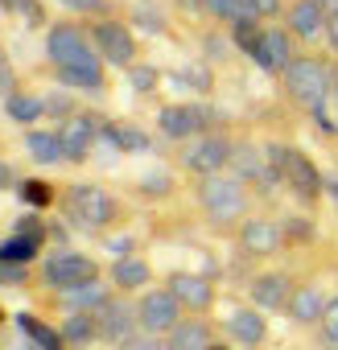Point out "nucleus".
Listing matches in <instances>:
<instances>
[{
  "label": "nucleus",
  "instance_id": "nucleus-36",
  "mask_svg": "<svg viewBox=\"0 0 338 350\" xmlns=\"http://www.w3.org/2000/svg\"><path fill=\"white\" fill-rule=\"evenodd\" d=\"M34 276H29V268L25 264H5L0 260V288H25Z\"/></svg>",
  "mask_w": 338,
  "mask_h": 350
},
{
  "label": "nucleus",
  "instance_id": "nucleus-15",
  "mask_svg": "<svg viewBox=\"0 0 338 350\" xmlns=\"http://www.w3.org/2000/svg\"><path fill=\"white\" fill-rule=\"evenodd\" d=\"M165 288L178 297V305L190 313V317H207L215 309V280L211 276H198V272H174L165 280Z\"/></svg>",
  "mask_w": 338,
  "mask_h": 350
},
{
  "label": "nucleus",
  "instance_id": "nucleus-47",
  "mask_svg": "<svg viewBox=\"0 0 338 350\" xmlns=\"http://www.w3.org/2000/svg\"><path fill=\"white\" fill-rule=\"evenodd\" d=\"M13 350H38V346H34V342H25V338H21V342H17V346H13Z\"/></svg>",
  "mask_w": 338,
  "mask_h": 350
},
{
  "label": "nucleus",
  "instance_id": "nucleus-39",
  "mask_svg": "<svg viewBox=\"0 0 338 350\" xmlns=\"http://www.w3.org/2000/svg\"><path fill=\"white\" fill-rule=\"evenodd\" d=\"M120 350H165V338H157V334H136V338H128Z\"/></svg>",
  "mask_w": 338,
  "mask_h": 350
},
{
  "label": "nucleus",
  "instance_id": "nucleus-51",
  "mask_svg": "<svg viewBox=\"0 0 338 350\" xmlns=\"http://www.w3.org/2000/svg\"><path fill=\"white\" fill-rule=\"evenodd\" d=\"M334 95H338V75H334Z\"/></svg>",
  "mask_w": 338,
  "mask_h": 350
},
{
  "label": "nucleus",
  "instance_id": "nucleus-25",
  "mask_svg": "<svg viewBox=\"0 0 338 350\" xmlns=\"http://www.w3.org/2000/svg\"><path fill=\"white\" fill-rule=\"evenodd\" d=\"M112 293H116L112 280L99 276V280H87V284H79V288H70V293H58V305H62L66 313H99Z\"/></svg>",
  "mask_w": 338,
  "mask_h": 350
},
{
  "label": "nucleus",
  "instance_id": "nucleus-46",
  "mask_svg": "<svg viewBox=\"0 0 338 350\" xmlns=\"http://www.w3.org/2000/svg\"><path fill=\"white\" fill-rule=\"evenodd\" d=\"M317 5H322L326 13H338V0H317Z\"/></svg>",
  "mask_w": 338,
  "mask_h": 350
},
{
  "label": "nucleus",
  "instance_id": "nucleus-22",
  "mask_svg": "<svg viewBox=\"0 0 338 350\" xmlns=\"http://www.w3.org/2000/svg\"><path fill=\"white\" fill-rule=\"evenodd\" d=\"M99 140H103V144H112V152H128V157H136V152H148V148H153L148 132H144L140 124H132V120H103Z\"/></svg>",
  "mask_w": 338,
  "mask_h": 350
},
{
  "label": "nucleus",
  "instance_id": "nucleus-40",
  "mask_svg": "<svg viewBox=\"0 0 338 350\" xmlns=\"http://www.w3.org/2000/svg\"><path fill=\"white\" fill-rule=\"evenodd\" d=\"M136 25L148 29V33H165V21H161V13H153V9H136Z\"/></svg>",
  "mask_w": 338,
  "mask_h": 350
},
{
  "label": "nucleus",
  "instance_id": "nucleus-10",
  "mask_svg": "<svg viewBox=\"0 0 338 350\" xmlns=\"http://www.w3.org/2000/svg\"><path fill=\"white\" fill-rule=\"evenodd\" d=\"M136 317H140V334L165 338L169 329L186 317V309L178 305V297L169 293L165 284H153V288H144V293L136 297Z\"/></svg>",
  "mask_w": 338,
  "mask_h": 350
},
{
  "label": "nucleus",
  "instance_id": "nucleus-7",
  "mask_svg": "<svg viewBox=\"0 0 338 350\" xmlns=\"http://www.w3.org/2000/svg\"><path fill=\"white\" fill-rule=\"evenodd\" d=\"M87 29H91V42H95V50H99L103 66L132 70V66L140 62V46H136V33H132L128 21H120V17H99V21H91Z\"/></svg>",
  "mask_w": 338,
  "mask_h": 350
},
{
  "label": "nucleus",
  "instance_id": "nucleus-37",
  "mask_svg": "<svg viewBox=\"0 0 338 350\" xmlns=\"http://www.w3.org/2000/svg\"><path fill=\"white\" fill-rule=\"evenodd\" d=\"M128 79H132V87L140 91V95H148V91H157V66H148V62H136L132 70H128Z\"/></svg>",
  "mask_w": 338,
  "mask_h": 350
},
{
  "label": "nucleus",
  "instance_id": "nucleus-16",
  "mask_svg": "<svg viewBox=\"0 0 338 350\" xmlns=\"http://www.w3.org/2000/svg\"><path fill=\"white\" fill-rule=\"evenodd\" d=\"M231 173H235L244 186H256L260 194H272V190L281 186V182H276V169H272V161H268V152L256 148V144H235Z\"/></svg>",
  "mask_w": 338,
  "mask_h": 350
},
{
  "label": "nucleus",
  "instance_id": "nucleus-44",
  "mask_svg": "<svg viewBox=\"0 0 338 350\" xmlns=\"http://www.w3.org/2000/svg\"><path fill=\"white\" fill-rule=\"evenodd\" d=\"M227 50H231V46H227L223 38H207V58H227Z\"/></svg>",
  "mask_w": 338,
  "mask_h": 350
},
{
  "label": "nucleus",
  "instance_id": "nucleus-38",
  "mask_svg": "<svg viewBox=\"0 0 338 350\" xmlns=\"http://www.w3.org/2000/svg\"><path fill=\"white\" fill-rule=\"evenodd\" d=\"M317 329H322V338H326V342H334V346H338V297H330V301H326V313H322Z\"/></svg>",
  "mask_w": 338,
  "mask_h": 350
},
{
  "label": "nucleus",
  "instance_id": "nucleus-12",
  "mask_svg": "<svg viewBox=\"0 0 338 350\" xmlns=\"http://www.w3.org/2000/svg\"><path fill=\"white\" fill-rule=\"evenodd\" d=\"M99 317V342H107V346H124L128 338H136L140 334V317H136V297H124V293H112L107 301H103V309L95 313Z\"/></svg>",
  "mask_w": 338,
  "mask_h": 350
},
{
  "label": "nucleus",
  "instance_id": "nucleus-48",
  "mask_svg": "<svg viewBox=\"0 0 338 350\" xmlns=\"http://www.w3.org/2000/svg\"><path fill=\"white\" fill-rule=\"evenodd\" d=\"M5 321H9V313H5V305H0V329H5Z\"/></svg>",
  "mask_w": 338,
  "mask_h": 350
},
{
  "label": "nucleus",
  "instance_id": "nucleus-17",
  "mask_svg": "<svg viewBox=\"0 0 338 350\" xmlns=\"http://www.w3.org/2000/svg\"><path fill=\"white\" fill-rule=\"evenodd\" d=\"M293 276L289 272H260V276H252L248 280V297H252V305L256 309H264V313H276V309H285L289 305V297H293Z\"/></svg>",
  "mask_w": 338,
  "mask_h": 350
},
{
  "label": "nucleus",
  "instance_id": "nucleus-9",
  "mask_svg": "<svg viewBox=\"0 0 338 350\" xmlns=\"http://www.w3.org/2000/svg\"><path fill=\"white\" fill-rule=\"evenodd\" d=\"M211 124H215V107H207V103H165L157 111V132L165 140H178V144L215 132Z\"/></svg>",
  "mask_w": 338,
  "mask_h": 350
},
{
  "label": "nucleus",
  "instance_id": "nucleus-33",
  "mask_svg": "<svg viewBox=\"0 0 338 350\" xmlns=\"http://www.w3.org/2000/svg\"><path fill=\"white\" fill-rule=\"evenodd\" d=\"M75 111H83V107L75 103V91H70V87H58L54 95H46V116H54V120H70Z\"/></svg>",
  "mask_w": 338,
  "mask_h": 350
},
{
  "label": "nucleus",
  "instance_id": "nucleus-20",
  "mask_svg": "<svg viewBox=\"0 0 338 350\" xmlns=\"http://www.w3.org/2000/svg\"><path fill=\"white\" fill-rule=\"evenodd\" d=\"M326 17L330 13L317 5V0H293L289 13H285V29L293 38H301V42H317V38H326Z\"/></svg>",
  "mask_w": 338,
  "mask_h": 350
},
{
  "label": "nucleus",
  "instance_id": "nucleus-32",
  "mask_svg": "<svg viewBox=\"0 0 338 350\" xmlns=\"http://www.w3.org/2000/svg\"><path fill=\"white\" fill-rule=\"evenodd\" d=\"M0 13H9V17H25L29 25H46L42 0H0Z\"/></svg>",
  "mask_w": 338,
  "mask_h": 350
},
{
  "label": "nucleus",
  "instance_id": "nucleus-29",
  "mask_svg": "<svg viewBox=\"0 0 338 350\" xmlns=\"http://www.w3.org/2000/svg\"><path fill=\"white\" fill-rule=\"evenodd\" d=\"M203 13L211 21H223V25H244V21H260L252 0H203Z\"/></svg>",
  "mask_w": 338,
  "mask_h": 350
},
{
  "label": "nucleus",
  "instance_id": "nucleus-24",
  "mask_svg": "<svg viewBox=\"0 0 338 350\" xmlns=\"http://www.w3.org/2000/svg\"><path fill=\"white\" fill-rule=\"evenodd\" d=\"M13 325H17V329H21V338H25V342H34L38 350H66V342H62V329H58L54 321L38 317L34 309H21V313H13Z\"/></svg>",
  "mask_w": 338,
  "mask_h": 350
},
{
  "label": "nucleus",
  "instance_id": "nucleus-43",
  "mask_svg": "<svg viewBox=\"0 0 338 350\" xmlns=\"http://www.w3.org/2000/svg\"><path fill=\"white\" fill-rule=\"evenodd\" d=\"M252 9H256V17H276L281 0H252Z\"/></svg>",
  "mask_w": 338,
  "mask_h": 350
},
{
  "label": "nucleus",
  "instance_id": "nucleus-19",
  "mask_svg": "<svg viewBox=\"0 0 338 350\" xmlns=\"http://www.w3.org/2000/svg\"><path fill=\"white\" fill-rule=\"evenodd\" d=\"M223 329H227V338H231L235 346L256 350V346L268 338V317H264V309L248 305V309H235L231 317H223Z\"/></svg>",
  "mask_w": 338,
  "mask_h": 350
},
{
  "label": "nucleus",
  "instance_id": "nucleus-35",
  "mask_svg": "<svg viewBox=\"0 0 338 350\" xmlns=\"http://www.w3.org/2000/svg\"><path fill=\"white\" fill-rule=\"evenodd\" d=\"M136 186H140L144 198H165L169 190H174V178H169V173H148V178H140Z\"/></svg>",
  "mask_w": 338,
  "mask_h": 350
},
{
  "label": "nucleus",
  "instance_id": "nucleus-8",
  "mask_svg": "<svg viewBox=\"0 0 338 350\" xmlns=\"http://www.w3.org/2000/svg\"><path fill=\"white\" fill-rule=\"evenodd\" d=\"M231 157H235V140L227 132H207V136L186 140L182 169L194 173V178H215V173H227L231 169Z\"/></svg>",
  "mask_w": 338,
  "mask_h": 350
},
{
  "label": "nucleus",
  "instance_id": "nucleus-5",
  "mask_svg": "<svg viewBox=\"0 0 338 350\" xmlns=\"http://www.w3.org/2000/svg\"><path fill=\"white\" fill-rule=\"evenodd\" d=\"M264 152H268V161H272V169H276V182H281L293 198L317 202V198L326 194V182H322L317 165H313L301 148H293V144H264Z\"/></svg>",
  "mask_w": 338,
  "mask_h": 350
},
{
  "label": "nucleus",
  "instance_id": "nucleus-3",
  "mask_svg": "<svg viewBox=\"0 0 338 350\" xmlns=\"http://www.w3.org/2000/svg\"><path fill=\"white\" fill-rule=\"evenodd\" d=\"M281 83H285V95H289L297 107H305L309 116H322V111H326V99H330V91H334L330 62H322V58H313V54H297V58L285 66Z\"/></svg>",
  "mask_w": 338,
  "mask_h": 350
},
{
  "label": "nucleus",
  "instance_id": "nucleus-34",
  "mask_svg": "<svg viewBox=\"0 0 338 350\" xmlns=\"http://www.w3.org/2000/svg\"><path fill=\"white\" fill-rule=\"evenodd\" d=\"M62 5L79 17V21H99V17H116L112 0H62Z\"/></svg>",
  "mask_w": 338,
  "mask_h": 350
},
{
  "label": "nucleus",
  "instance_id": "nucleus-50",
  "mask_svg": "<svg viewBox=\"0 0 338 350\" xmlns=\"http://www.w3.org/2000/svg\"><path fill=\"white\" fill-rule=\"evenodd\" d=\"M211 350H231V346H223V342H215V346H211Z\"/></svg>",
  "mask_w": 338,
  "mask_h": 350
},
{
  "label": "nucleus",
  "instance_id": "nucleus-13",
  "mask_svg": "<svg viewBox=\"0 0 338 350\" xmlns=\"http://www.w3.org/2000/svg\"><path fill=\"white\" fill-rule=\"evenodd\" d=\"M248 58H252L264 75H285V66L297 58V54H293V33L281 29V25H260V38H256V46H252Z\"/></svg>",
  "mask_w": 338,
  "mask_h": 350
},
{
  "label": "nucleus",
  "instance_id": "nucleus-26",
  "mask_svg": "<svg viewBox=\"0 0 338 350\" xmlns=\"http://www.w3.org/2000/svg\"><path fill=\"white\" fill-rule=\"evenodd\" d=\"M58 329H62L66 350H91L99 342V317L95 313H66L58 321Z\"/></svg>",
  "mask_w": 338,
  "mask_h": 350
},
{
  "label": "nucleus",
  "instance_id": "nucleus-4",
  "mask_svg": "<svg viewBox=\"0 0 338 350\" xmlns=\"http://www.w3.org/2000/svg\"><path fill=\"white\" fill-rule=\"evenodd\" d=\"M198 206L207 215L211 227L219 231H239V223L248 219V186L235 178V173H215V178H203L198 186Z\"/></svg>",
  "mask_w": 338,
  "mask_h": 350
},
{
  "label": "nucleus",
  "instance_id": "nucleus-28",
  "mask_svg": "<svg viewBox=\"0 0 338 350\" xmlns=\"http://www.w3.org/2000/svg\"><path fill=\"white\" fill-rule=\"evenodd\" d=\"M5 116L21 128H34L38 120H46V99L42 95H29V91H17L5 99Z\"/></svg>",
  "mask_w": 338,
  "mask_h": 350
},
{
  "label": "nucleus",
  "instance_id": "nucleus-41",
  "mask_svg": "<svg viewBox=\"0 0 338 350\" xmlns=\"http://www.w3.org/2000/svg\"><path fill=\"white\" fill-rule=\"evenodd\" d=\"M132 247H136V243H132V239H128V235H120V239H107V252H112V256H116V260H124V256H136V252H132Z\"/></svg>",
  "mask_w": 338,
  "mask_h": 350
},
{
  "label": "nucleus",
  "instance_id": "nucleus-14",
  "mask_svg": "<svg viewBox=\"0 0 338 350\" xmlns=\"http://www.w3.org/2000/svg\"><path fill=\"white\" fill-rule=\"evenodd\" d=\"M235 239H239V252H244V256L268 260V256H276V252L285 247V227H281L276 219L252 215V219H244V223H239Z\"/></svg>",
  "mask_w": 338,
  "mask_h": 350
},
{
  "label": "nucleus",
  "instance_id": "nucleus-23",
  "mask_svg": "<svg viewBox=\"0 0 338 350\" xmlns=\"http://www.w3.org/2000/svg\"><path fill=\"white\" fill-rule=\"evenodd\" d=\"M326 301L330 297L322 293V284H297L293 297H289V305H285V313H289L293 325H317L322 313H326Z\"/></svg>",
  "mask_w": 338,
  "mask_h": 350
},
{
  "label": "nucleus",
  "instance_id": "nucleus-42",
  "mask_svg": "<svg viewBox=\"0 0 338 350\" xmlns=\"http://www.w3.org/2000/svg\"><path fill=\"white\" fill-rule=\"evenodd\" d=\"M21 186V178H17V169L13 165H5L0 161V190H17Z\"/></svg>",
  "mask_w": 338,
  "mask_h": 350
},
{
  "label": "nucleus",
  "instance_id": "nucleus-45",
  "mask_svg": "<svg viewBox=\"0 0 338 350\" xmlns=\"http://www.w3.org/2000/svg\"><path fill=\"white\" fill-rule=\"evenodd\" d=\"M326 42H330V50L338 54V13H330V17H326Z\"/></svg>",
  "mask_w": 338,
  "mask_h": 350
},
{
  "label": "nucleus",
  "instance_id": "nucleus-30",
  "mask_svg": "<svg viewBox=\"0 0 338 350\" xmlns=\"http://www.w3.org/2000/svg\"><path fill=\"white\" fill-rule=\"evenodd\" d=\"M46 252V243H38V239H29V235H9V239H0V260L5 264H25V268H34L38 264V256Z\"/></svg>",
  "mask_w": 338,
  "mask_h": 350
},
{
  "label": "nucleus",
  "instance_id": "nucleus-11",
  "mask_svg": "<svg viewBox=\"0 0 338 350\" xmlns=\"http://www.w3.org/2000/svg\"><path fill=\"white\" fill-rule=\"evenodd\" d=\"M103 120H107V116H99V111H75L70 120H62V124H58L62 157H66L70 165H83V161L95 152L99 132H103Z\"/></svg>",
  "mask_w": 338,
  "mask_h": 350
},
{
  "label": "nucleus",
  "instance_id": "nucleus-6",
  "mask_svg": "<svg viewBox=\"0 0 338 350\" xmlns=\"http://www.w3.org/2000/svg\"><path fill=\"white\" fill-rule=\"evenodd\" d=\"M99 276H103L99 260L87 256V252H75V247L50 252V256L42 260V268H38L42 288H50L54 297H58V293H70V288H79V284H87V280H99Z\"/></svg>",
  "mask_w": 338,
  "mask_h": 350
},
{
  "label": "nucleus",
  "instance_id": "nucleus-21",
  "mask_svg": "<svg viewBox=\"0 0 338 350\" xmlns=\"http://www.w3.org/2000/svg\"><path fill=\"white\" fill-rule=\"evenodd\" d=\"M215 346V325L207 317H182L174 329L165 334V350H211Z\"/></svg>",
  "mask_w": 338,
  "mask_h": 350
},
{
  "label": "nucleus",
  "instance_id": "nucleus-27",
  "mask_svg": "<svg viewBox=\"0 0 338 350\" xmlns=\"http://www.w3.org/2000/svg\"><path fill=\"white\" fill-rule=\"evenodd\" d=\"M25 152H29V161H38V165H62L66 157H62V140H58V128H29L25 132Z\"/></svg>",
  "mask_w": 338,
  "mask_h": 350
},
{
  "label": "nucleus",
  "instance_id": "nucleus-1",
  "mask_svg": "<svg viewBox=\"0 0 338 350\" xmlns=\"http://www.w3.org/2000/svg\"><path fill=\"white\" fill-rule=\"evenodd\" d=\"M46 62H50L54 79L62 87H70L75 95L99 99L107 91V66L91 42V29L79 21H54L46 29Z\"/></svg>",
  "mask_w": 338,
  "mask_h": 350
},
{
  "label": "nucleus",
  "instance_id": "nucleus-18",
  "mask_svg": "<svg viewBox=\"0 0 338 350\" xmlns=\"http://www.w3.org/2000/svg\"><path fill=\"white\" fill-rule=\"evenodd\" d=\"M112 288L124 293V297H140L144 288H153V264L144 256H124V260H112V272H107Z\"/></svg>",
  "mask_w": 338,
  "mask_h": 350
},
{
  "label": "nucleus",
  "instance_id": "nucleus-49",
  "mask_svg": "<svg viewBox=\"0 0 338 350\" xmlns=\"http://www.w3.org/2000/svg\"><path fill=\"white\" fill-rule=\"evenodd\" d=\"M0 66H9V58H5V46H0Z\"/></svg>",
  "mask_w": 338,
  "mask_h": 350
},
{
  "label": "nucleus",
  "instance_id": "nucleus-2",
  "mask_svg": "<svg viewBox=\"0 0 338 350\" xmlns=\"http://www.w3.org/2000/svg\"><path fill=\"white\" fill-rule=\"evenodd\" d=\"M58 211L75 231H87V235H103V231H112L120 223L116 194L95 186V182H70L62 190V198H58Z\"/></svg>",
  "mask_w": 338,
  "mask_h": 350
},
{
  "label": "nucleus",
  "instance_id": "nucleus-31",
  "mask_svg": "<svg viewBox=\"0 0 338 350\" xmlns=\"http://www.w3.org/2000/svg\"><path fill=\"white\" fill-rule=\"evenodd\" d=\"M17 198L29 206V211H50V206H58V190H54V182H46V178H21V186H17Z\"/></svg>",
  "mask_w": 338,
  "mask_h": 350
}]
</instances>
